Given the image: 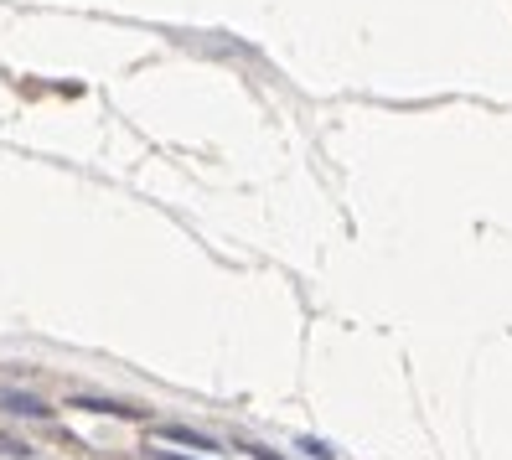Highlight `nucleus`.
Masks as SVG:
<instances>
[{
	"instance_id": "3",
	"label": "nucleus",
	"mask_w": 512,
	"mask_h": 460,
	"mask_svg": "<svg viewBox=\"0 0 512 460\" xmlns=\"http://www.w3.org/2000/svg\"><path fill=\"white\" fill-rule=\"evenodd\" d=\"M0 409L26 414V419H47V404H32V398H21V393H0Z\"/></svg>"
},
{
	"instance_id": "1",
	"label": "nucleus",
	"mask_w": 512,
	"mask_h": 460,
	"mask_svg": "<svg viewBox=\"0 0 512 460\" xmlns=\"http://www.w3.org/2000/svg\"><path fill=\"white\" fill-rule=\"evenodd\" d=\"M73 409H88V414H109V419H150L140 404H114V398H73Z\"/></svg>"
},
{
	"instance_id": "5",
	"label": "nucleus",
	"mask_w": 512,
	"mask_h": 460,
	"mask_svg": "<svg viewBox=\"0 0 512 460\" xmlns=\"http://www.w3.org/2000/svg\"><path fill=\"white\" fill-rule=\"evenodd\" d=\"M254 460H285V455H275V450H269V445H244Z\"/></svg>"
},
{
	"instance_id": "4",
	"label": "nucleus",
	"mask_w": 512,
	"mask_h": 460,
	"mask_svg": "<svg viewBox=\"0 0 512 460\" xmlns=\"http://www.w3.org/2000/svg\"><path fill=\"white\" fill-rule=\"evenodd\" d=\"M300 450H306L311 460H337V450H331V445H321V440H300Z\"/></svg>"
},
{
	"instance_id": "2",
	"label": "nucleus",
	"mask_w": 512,
	"mask_h": 460,
	"mask_svg": "<svg viewBox=\"0 0 512 460\" xmlns=\"http://www.w3.org/2000/svg\"><path fill=\"white\" fill-rule=\"evenodd\" d=\"M156 440H166V445H187V450H218V440L197 435V429H187V424H156Z\"/></svg>"
},
{
	"instance_id": "6",
	"label": "nucleus",
	"mask_w": 512,
	"mask_h": 460,
	"mask_svg": "<svg viewBox=\"0 0 512 460\" xmlns=\"http://www.w3.org/2000/svg\"><path fill=\"white\" fill-rule=\"evenodd\" d=\"M161 460H187V455H166V450H161Z\"/></svg>"
}]
</instances>
